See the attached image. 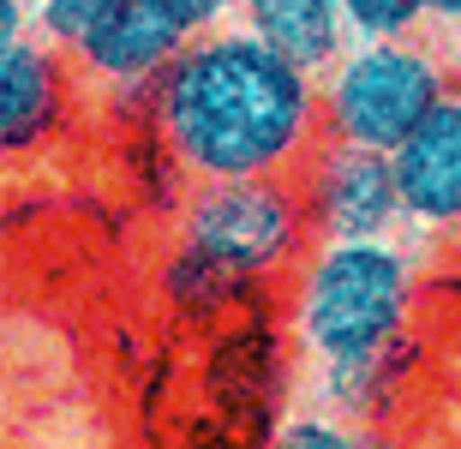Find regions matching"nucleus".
Masks as SVG:
<instances>
[{
    "instance_id": "obj_4",
    "label": "nucleus",
    "mask_w": 461,
    "mask_h": 449,
    "mask_svg": "<svg viewBox=\"0 0 461 449\" xmlns=\"http://www.w3.org/2000/svg\"><path fill=\"white\" fill-rule=\"evenodd\" d=\"M186 252L204 258L210 270L246 282L270 276L300 252L312 234L306 192L294 174H222V180H198L180 216Z\"/></svg>"
},
{
    "instance_id": "obj_10",
    "label": "nucleus",
    "mask_w": 461,
    "mask_h": 449,
    "mask_svg": "<svg viewBox=\"0 0 461 449\" xmlns=\"http://www.w3.org/2000/svg\"><path fill=\"white\" fill-rule=\"evenodd\" d=\"M120 0H31V24L36 36H49L60 54H78L90 42V31L114 13Z\"/></svg>"
},
{
    "instance_id": "obj_16",
    "label": "nucleus",
    "mask_w": 461,
    "mask_h": 449,
    "mask_svg": "<svg viewBox=\"0 0 461 449\" xmlns=\"http://www.w3.org/2000/svg\"><path fill=\"white\" fill-rule=\"evenodd\" d=\"M449 67H456V85H461V36H456V49H449Z\"/></svg>"
},
{
    "instance_id": "obj_6",
    "label": "nucleus",
    "mask_w": 461,
    "mask_h": 449,
    "mask_svg": "<svg viewBox=\"0 0 461 449\" xmlns=\"http://www.w3.org/2000/svg\"><path fill=\"white\" fill-rule=\"evenodd\" d=\"M192 36L198 31L174 13V0H120L72 60L114 90H150Z\"/></svg>"
},
{
    "instance_id": "obj_14",
    "label": "nucleus",
    "mask_w": 461,
    "mask_h": 449,
    "mask_svg": "<svg viewBox=\"0 0 461 449\" xmlns=\"http://www.w3.org/2000/svg\"><path fill=\"white\" fill-rule=\"evenodd\" d=\"M24 36V13H18V0H0V42H13Z\"/></svg>"
},
{
    "instance_id": "obj_8",
    "label": "nucleus",
    "mask_w": 461,
    "mask_h": 449,
    "mask_svg": "<svg viewBox=\"0 0 461 449\" xmlns=\"http://www.w3.org/2000/svg\"><path fill=\"white\" fill-rule=\"evenodd\" d=\"M49 36H13L0 42V150L18 156L49 139V126L67 108V78Z\"/></svg>"
},
{
    "instance_id": "obj_11",
    "label": "nucleus",
    "mask_w": 461,
    "mask_h": 449,
    "mask_svg": "<svg viewBox=\"0 0 461 449\" xmlns=\"http://www.w3.org/2000/svg\"><path fill=\"white\" fill-rule=\"evenodd\" d=\"M354 36H413L431 24V0H342Z\"/></svg>"
},
{
    "instance_id": "obj_2",
    "label": "nucleus",
    "mask_w": 461,
    "mask_h": 449,
    "mask_svg": "<svg viewBox=\"0 0 461 449\" xmlns=\"http://www.w3.org/2000/svg\"><path fill=\"white\" fill-rule=\"evenodd\" d=\"M413 264L384 234L372 240H324L294 288V329L306 354L336 365H377L408 329Z\"/></svg>"
},
{
    "instance_id": "obj_3",
    "label": "nucleus",
    "mask_w": 461,
    "mask_h": 449,
    "mask_svg": "<svg viewBox=\"0 0 461 449\" xmlns=\"http://www.w3.org/2000/svg\"><path fill=\"white\" fill-rule=\"evenodd\" d=\"M318 90H324V139L395 150L456 90V67H449V54L420 42V31L359 36L318 78Z\"/></svg>"
},
{
    "instance_id": "obj_7",
    "label": "nucleus",
    "mask_w": 461,
    "mask_h": 449,
    "mask_svg": "<svg viewBox=\"0 0 461 449\" xmlns=\"http://www.w3.org/2000/svg\"><path fill=\"white\" fill-rule=\"evenodd\" d=\"M390 156H395L408 222L431 228V234H456L461 228V85Z\"/></svg>"
},
{
    "instance_id": "obj_5",
    "label": "nucleus",
    "mask_w": 461,
    "mask_h": 449,
    "mask_svg": "<svg viewBox=\"0 0 461 449\" xmlns=\"http://www.w3.org/2000/svg\"><path fill=\"white\" fill-rule=\"evenodd\" d=\"M294 180L306 192V216L318 240H372V234H390L395 222H408L390 150L324 139Z\"/></svg>"
},
{
    "instance_id": "obj_12",
    "label": "nucleus",
    "mask_w": 461,
    "mask_h": 449,
    "mask_svg": "<svg viewBox=\"0 0 461 449\" xmlns=\"http://www.w3.org/2000/svg\"><path fill=\"white\" fill-rule=\"evenodd\" d=\"M288 449H354L359 432H342L336 419H294L288 432H282Z\"/></svg>"
},
{
    "instance_id": "obj_13",
    "label": "nucleus",
    "mask_w": 461,
    "mask_h": 449,
    "mask_svg": "<svg viewBox=\"0 0 461 449\" xmlns=\"http://www.w3.org/2000/svg\"><path fill=\"white\" fill-rule=\"evenodd\" d=\"M174 13L186 18L192 31H216V24H234L246 13V0H174Z\"/></svg>"
},
{
    "instance_id": "obj_15",
    "label": "nucleus",
    "mask_w": 461,
    "mask_h": 449,
    "mask_svg": "<svg viewBox=\"0 0 461 449\" xmlns=\"http://www.w3.org/2000/svg\"><path fill=\"white\" fill-rule=\"evenodd\" d=\"M431 24H444V31H461V0H431Z\"/></svg>"
},
{
    "instance_id": "obj_9",
    "label": "nucleus",
    "mask_w": 461,
    "mask_h": 449,
    "mask_svg": "<svg viewBox=\"0 0 461 449\" xmlns=\"http://www.w3.org/2000/svg\"><path fill=\"white\" fill-rule=\"evenodd\" d=\"M240 24L258 31L276 54H288L294 67H306L312 78H324L359 42L342 0H246Z\"/></svg>"
},
{
    "instance_id": "obj_1",
    "label": "nucleus",
    "mask_w": 461,
    "mask_h": 449,
    "mask_svg": "<svg viewBox=\"0 0 461 449\" xmlns=\"http://www.w3.org/2000/svg\"><path fill=\"white\" fill-rule=\"evenodd\" d=\"M156 139L192 180L300 174L324 144V90L246 24L198 31L150 85Z\"/></svg>"
}]
</instances>
